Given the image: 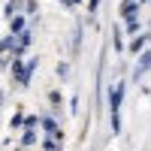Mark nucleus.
I'll list each match as a JSON object with an SVG mask.
<instances>
[{"label":"nucleus","instance_id":"f257e3e1","mask_svg":"<svg viewBox=\"0 0 151 151\" xmlns=\"http://www.w3.org/2000/svg\"><path fill=\"white\" fill-rule=\"evenodd\" d=\"M21 27H24V21H21V18H15V21H12V36H15Z\"/></svg>","mask_w":151,"mask_h":151}]
</instances>
